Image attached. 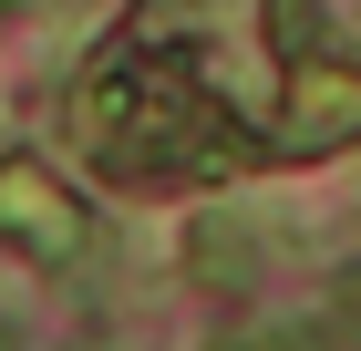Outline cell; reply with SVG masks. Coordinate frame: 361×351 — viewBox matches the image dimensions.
Here are the masks:
<instances>
[{"label": "cell", "instance_id": "3957f363", "mask_svg": "<svg viewBox=\"0 0 361 351\" xmlns=\"http://www.w3.org/2000/svg\"><path fill=\"white\" fill-rule=\"evenodd\" d=\"M207 351H341V341H331V321H248V331H227Z\"/></svg>", "mask_w": 361, "mask_h": 351}, {"label": "cell", "instance_id": "7a4b0ae2", "mask_svg": "<svg viewBox=\"0 0 361 351\" xmlns=\"http://www.w3.org/2000/svg\"><path fill=\"white\" fill-rule=\"evenodd\" d=\"M186 269H196V279H248V269H258V248L238 238L227 217H196V238H186Z\"/></svg>", "mask_w": 361, "mask_h": 351}, {"label": "cell", "instance_id": "277c9868", "mask_svg": "<svg viewBox=\"0 0 361 351\" xmlns=\"http://www.w3.org/2000/svg\"><path fill=\"white\" fill-rule=\"evenodd\" d=\"M0 11H31V0H0Z\"/></svg>", "mask_w": 361, "mask_h": 351}, {"label": "cell", "instance_id": "6da1fadb", "mask_svg": "<svg viewBox=\"0 0 361 351\" xmlns=\"http://www.w3.org/2000/svg\"><path fill=\"white\" fill-rule=\"evenodd\" d=\"M0 238L21 248L31 269H73L93 248V207H73V186L42 155H11L0 165Z\"/></svg>", "mask_w": 361, "mask_h": 351}]
</instances>
